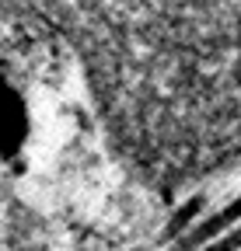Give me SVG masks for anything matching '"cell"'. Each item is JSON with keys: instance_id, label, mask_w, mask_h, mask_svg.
Wrapping results in <instances>:
<instances>
[{"instance_id": "6da1fadb", "label": "cell", "mask_w": 241, "mask_h": 251, "mask_svg": "<svg viewBox=\"0 0 241 251\" xmlns=\"http://www.w3.org/2000/svg\"><path fill=\"white\" fill-rule=\"evenodd\" d=\"M70 59L133 178L186 192L241 168V0H0Z\"/></svg>"}, {"instance_id": "7a4b0ae2", "label": "cell", "mask_w": 241, "mask_h": 251, "mask_svg": "<svg viewBox=\"0 0 241 251\" xmlns=\"http://www.w3.org/2000/svg\"><path fill=\"white\" fill-rule=\"evenodd\" d=\"M25 136V108L7 80H0V157L18 150Z\"/></svg>"}]
</instances>
